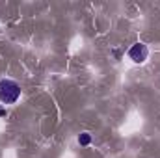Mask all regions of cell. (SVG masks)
I'll return each instance as SVG.
<instances>
[{"instance_id":"3957f363","label":"cell","mask_w":160,"mask_h":158,"mask_svg":"<svg viewBox=\"0 0 160 158\" xmlns=\"http://www.w3.org/2000/svg\"><path fill=\"white\" fill-rule=\"evenodd\" d=\"M89 141H91V136H89L88 132H84V134H80L78 136V143L80 145H89Z\"/></svg>"},{"instance_id":"7a4b0ae2","label":"cell","mask_w":160,"mask_h":158,"mask_svg":"<svg viewBox=\"0 0 160 158\" xmlns=\"http://www.w3.org/2000/svg\"><path fill=\"white\" fill-rule=\"evenodd\" d=\"M128 56H130V60L132 62H136V63H142V62H145L147 60V56H149V48H147V45L145 43H134L132 47H130V50H128Z\"/></svg>"},{"instance_id":"6da1fadb","label":"cell","mask_w":160,"mask_h":158,"mask_svg":"<svg viewBox=\"0 0 160 158\" xmlns=\"http://www.w3.org/2000/svg\"><path fill=\"white\" fill-rule=\"evenodd\" d=\"M19 97H21V86L15 80H0V102L2 104H13L19 101Z\"/></svg>"},{"instance_id":"277c9868","label":"cell","mask_w":160,"mask_h":158,"mask_svg":"<svg viewBox=\"0 0 160 158\" xmlns=\"http://www.w3.org/2000/svg\"><path fill=\"white\" fill-rule=\"evenodd\" d=\"M2 116H6V110H4V108H0V117H2Z\"/></svg>"}]
</instances>
